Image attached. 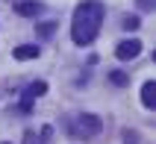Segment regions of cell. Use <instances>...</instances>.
<instances>
[{"mask_svg":"<svg viewBox=\"0 0 156 144\" xmlns=\"http://www.w3.org/2000/svg\"><path fill=\"white\" fill-rule=\"evenodd\" d=\"M100 129H103V121L97 115H74L71 118V135L77 138H94L100 135Z\"/></svg>","mask_w":156,"mask_h":144,"instance_id":"cell-2","label":"cell"},{"mask_svg":"<svg viewBox=\"0 0 156 144\" xmlns=\"http://www.w3.org/2000/svg\"><path fill=\"white\" fill-rule=\"evenodd\" d=\"M103 15H106V9H103L100 0H83L77 6V12H74V21H71L74 44L86 47V44L94 41L97 33H100V24H103Z\"/></svg>","mask_w":156,"mask_h":144,"instance_id":"cell-1","label":"cell"},{"mask_svg":"<svg viewBox=\"0 0 156 144\" xmlns=\"http://www.w3.org/2000/svg\"><path fill=\"white\" fill-rule=\"evenodd\" d=\"M12 56H15V59H21V62L35 59V56H38V47H35V44H21V47H15V50H12Z\"/></svg>","mask_w":156,"mask_h":144,"instance_id":"cell-8","label":"cell"},{"mask_svg":"<svg viewBox=\"0 0 156 144\" xmlns=\"http://www.w3.org/2000/svg\"><path fill=\"white\" fill-rule=\"evenodd\" d=\"M50 132H53L50 127H44L41 135H35L33 129H27V132H24V144H47V141H50Z\"/></svg>","mask_w":156,"mask_h":144,"instance_id":"cell-7","label":"cell"},{"mask_svg":"<svg viewBox=\"0 0 156 144\" xmlns=\"http://www.w3.org/2000/svg\"><path fill=\"white\" fill-rule=\"evenodd\" d=\"M41 9L44 6L38 3V0H21V3H15V12H18V15H24V18H35Z\"/></svg>","mask_w":156,"mask_h":144,"instance_id":"cell-5","label":"cell"},{"mask_svg":"<svg viewBox=\"0 0 156 144\" xmlns=\"http://www.w3.org/2000/svg\"><path fill=\"white\" fill-rule=\"evenodd\" d=\"M44 91H47V83H41V79H38V83H30L24 88V94H21V109L30 112V109H33V100H35V97H41Z\"/></svg>","mask_w":156,"mask_h":144,"instance_id":"cell-3","label":"cell"},{"mask_svg":"<svg viewBox=\"0 0 156 144\" xmlns=\"http://www.w3.org/2000/svg\"><path fill=\"white\" fill-rule=\"evenodd\" d=\"M56 26H59L56 21H47V24H38V26H35V33L41 35V38H50V35L56 33Z\"/></svg>","mask_w":156,"mask_h":144,"instance_id":"cell-9","label":"cell"},{"mask_svg":"<svg viewBox=\"0 0 156 144\" xmlns=\"http://www.w3.org/2000/svg\"><path fill=\"white\" fill-rule=\"evenodd\" d=\"M141 103H144L147 109L156 106V83H153V79H147V83L141 85Z\"/></svg>","mask_w":156,"mask_h":144,"instance_id":"cell-6","label":"cell"},{"mask_svg":"<svg viewBox=\"0 0 156 144\" xmlns=\"http://www.w3.org/2000/svg\"><path fill=\"white\" fill-rule=\"evenodd\" d=\"M124 26H127V30H136V26H139V18H124Z\"/></svg>","mask_w":156,"mask_h":144,"instance_id":"cell-12","label":"cell"},{"mask_svg":"<svg viewBox=\"0 0 156 144\" xmlns=\"http://www.w3.org/2000/svg\"><path fill=\"white\" fill-rule=\"evenodd\" d=\"M3 144H9V141H3Z\"/></svg>","mask_w":156,"mask_h":144,"instance_id":"cell-13","label":"cell"},{"mask_svg":"<svg viewBox=\"0 0 156 144\" xmlns=\"http://www.w3.org/2000/svg\"><path fill=\"white\" fill-rule=\"evenodd\" d=\"M109 79H112V85H127V83H130V76L124 74V71H112Z\"/></svg>","mask_w":156,"mask_h":144,"instance_id":"cell-10","label":"cell"},{"mask_svg":"<svg viewBox=\"0 0 156 144\" xmlns=\"http://www.w3.org/2000/svg\"><path fill=\"white\" fill-rule=\"evenodd\" d=\"M136 3H139V9H141V12H150V9L156 6V0H136Z\"/></svg>","mask_w":156,"mask_h":144,"instance_id":"cell-11","label":"cell"},{"mask_svg":"<svg viewBox=\"0 0 156 144\" xmlns=\"http://www.w3.org/2000/svg\"><path fill=\"white\" fill-rule=\"evenodd\" d=\"M139 53H141V41H139V38H127V41H121L118 47H115V56H118L121 62L136 59Z\"/></svg>","mask_w":156,"mask_h":144,"instance_id":"cell-4","label":"cell"}]
</instances>
